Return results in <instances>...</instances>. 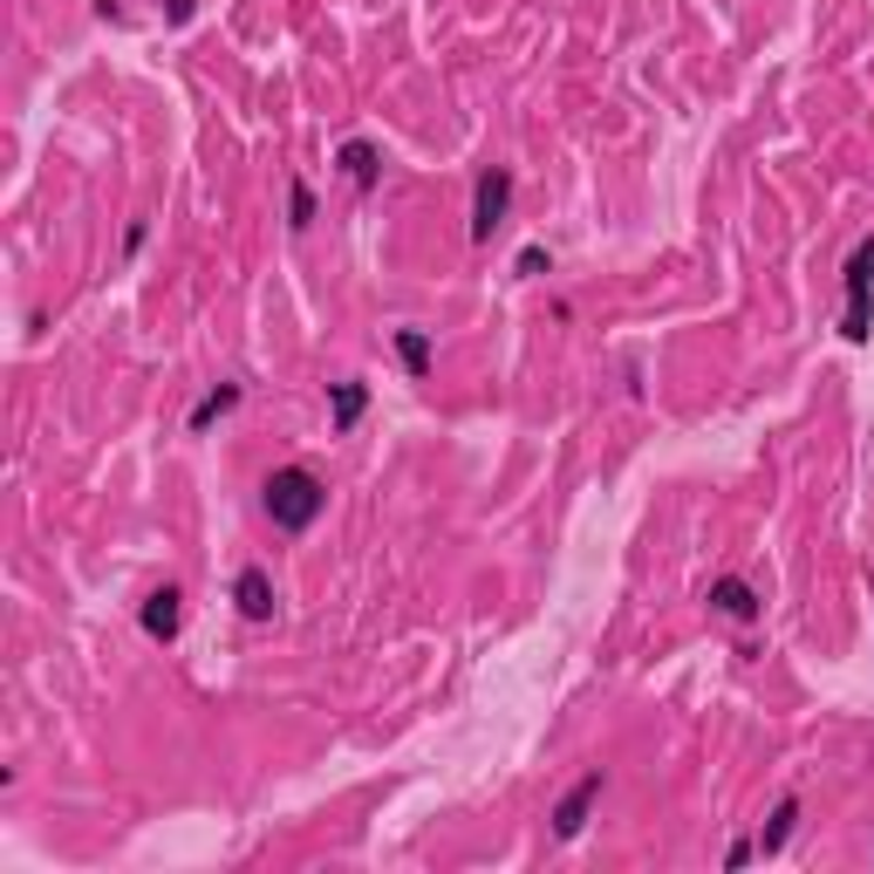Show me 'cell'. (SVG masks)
<instances>
[{"label":"cell","instance_id":"6da1fadb","mask_svg":"<svg viewBox=\"0 0 874 874\" xmlns=\"http://www.w3.org/2000/svg\"><path fill=\"white\" fill-rule=\"evenodd\" d=\"M260 512L280 526V533H307L328 512V485L307 472V465H280V472H267V485H260Z\"/></svg>","mask_w":874,"mask_h":874},{"label":"cell","instance_id":"7a4b0ae2","mask_svg":"<svg viewBox=\"0 0 874 874\" xmlns=\"http://www.w3.org/2000/svg\"><path fill=\"white\" fill-rule=\"evenodd\" d=\"M840 288H847V315H840V336L847 342H867L874 336V240H861L840 267Z\"/></svg>","mask_w":874,"mask_h":874},{"label":"cell","instance_id":"3957f363","mask_svg":"<svg viewBox=\"0 0 874 874\" xmlns=\"http://www.w3.org/2000/svg\"><path fill=\"white\" fill-rule=\"evenodd\" d=\"M506 213H512V171H506V165H485L478 185H472V226H465V233L485 246V240L506 226Z\"/></svg>","mask_w":874,"mask_h":874},{"label":"cell","instance_id":"277c9868","mask_svg":"<svg viewBox=\"0 0 874 874\" xmlns=\"http://www.w3.org/2000/svg\"><path fill=\"white\" fill-rule=\"evenodd\" d=\"M608 792V773L595 765V773H581L568 792H560V806H554V840H581L587 834V813H595V800Z\"/></svg>","mask_w":874,"mask_h":874},{"label":"cell","instance_id":"5b68a950","mask_svg":"<svg viewBox=\"0 0 874 874\" xmlns=\"http://www.w3.org/2000/svg\"><path fill=\"white\" fill-rule=\"evenodd\" d=\"M137 629L150 642H178V629H185V587H150V595L137 602Z\"/></svg>","mask_w":874,"mask_h":874},{"label":"cell","instance_id":"8992f818","mask_svg":"<svg viewBox=\"0 0 874 874\" xmlns=\"http://www.w3.org/2000/svg\"><path fill=\"white\" fill-rule=\"evenodd\" d=\"M704 602H711V615H725V622H758V615H765V595L744 574H717L704 587Z\"/></svg>","mask_w":874,"mask_h":874},{"label":"cell","instance_id":"52a82bcc","mask_svg":"<svg viewBox=\"0 0 874 874\" xmlns=\"http://www.w3.org/2000/svg\"><path fill=\"white\" fill-rule=\"evenodd\" d=\"M233 608H240V622H274L280 615V587L267 568H240L233 574Z\"/></svg>","mask_w":874,"mask_h":874},{"label":"cell","instance_id":"ba28073f","mask_svg":"<svg viewBox=\"0 0 874 874\" xmlns=\"http://www.w3.org/2000/svg\"><path fill=\"white\" fill-rule=\"evenodd\" d=\"M336 171L349 178L355 192H376V178H383V150H376L369 137H349V144L336 150Z\"/></svg>","mask_w":874,"mask_h":874},{"label":"cell","instance_id":"9c48e42d","mask_svg":"<svg viewBox=\"0 0 874 874\" xmlns=\"http://www.w3.org/2000/svg\"><path fill=\"white\" fill-rule=\"evenodd\" d=\"M369 410V383L363 376H342L328 383V430H355V417Z\"/></svg>","mask_w":874,"mask_h":874},{"label":"cell","instance_id":"30bf717a","mask_svg":"<svg viewBox=\"0 0 874 874\" xmlns=\"http://www.w3.org/2000/svg\"><path fill=\"white\" fill-rule=\"evenodd\" d=\"M800 813H806V806H800V792H786V800L773 806V820H765V827H758V854H765V861H773L779 847H786L792 834H800Z\"/></svg>","mask_w":874,"mask_h":874},{"label":"cell","instance_id":"8fae6325","mask_svg":"<svg viewBox=\"0 0 874 874\" xmlns=\"http://www.w3.org/2000/svg\"><path fill=\"white\" fill-rule=\"evenodd\" d=\"M390 342H397V363H403V376H417V383H424V376H430V363H437V342L424 336V328H397Z\"/></svg>","mask_w":874,"mask_h":874},{"label":"cell","instance_id":"7c38bea8","mask_svg":"<svg viewBox=\"0 0 874 874\" xmlns=\"http://www.w3.org/2000/svg\"><path fill=\"white\" fill-rule=\"evenodd\" d=\"M240 397H246L240 383H219V390H205V397L192 403V417H185V424H192V437H198V430H213V424H219V417H226V410H233Z\"/></svg>","mask_w":874,"mask_h":874},{"label":"cell","instance_id":"4fadbf2b","mask_svg":"<svg viewBox=\"0 0 874 874\" xmlns=\"http://www.w3.org/2000/svg\"><path fill=\"white\" fill-rule=\"evenodd\" d=\"M288 226H294V233L315 226V185H307V178H294V185H288Z\"/></svg>","mask_w":874,"mask_h":874},{"label":"cell","instance_id":"5bb4252c","mask_svg":"<svg viewBox=\"0 0 874 874\" xmlns=\"http://www.w3.org/2000/svg\"><path fill=\"white\" fill-rule=\"evenodd\" d=\"M512 274H520V280H539V274H554V253H547V246H520V260H512Z\"/></svg>","mask_w":874,"mask_h":874},{"label":"cell","instance_id":"9a60e30c","mask_svg":"<svg viewBox=\"0 0 874 874\" xmlns=\"http://www.w3.org/2000/svg\"><path fill=\"white\" fill-rule=\"evenodd\" d=\"M158 14L171 21V28H185V21L198 14V0H158Z\"/></svg>","mask_w":874,"mask_h":874},{"label":"cell","instance_id":"2e32d148","mask_svg":"<svg viewBox=\"0 0 874 874\" xmlns=\"http://www.w3.org/2000/svg\"><path fill=\"white\" fill-rule=\"evenodd\" d=\"M744 861H758V840H731L725 847V867H744Z\"/></svg>","mask_w":874,"mask_h":874},{"label":"cell","instance_id":"e0dca14e","mask_svg":"<svg viewBox=\"0 0 874 874\" xmlns=\"http://www.w3.org/2000/svg\"><path fill=\"white\" fill-rule=\"evenodd\" d=\"M144 240H150V219H131V233H123V253H144Z\"/></svg>","mask_w":874,"mask_h":874},{"label":"cell","instance_id":"ac0fdd59","mask_svg":"<svg viewBox=\"0 0 874 874\" xmlns=\"http://www.w3.org/2000/svg\"><path fill=\"white\" fill-rule=\"evenodd\" d=\"M96 21H123V0H96Z\"/></svg>","mask_w":874,"mask_h":874}]
</instances>
